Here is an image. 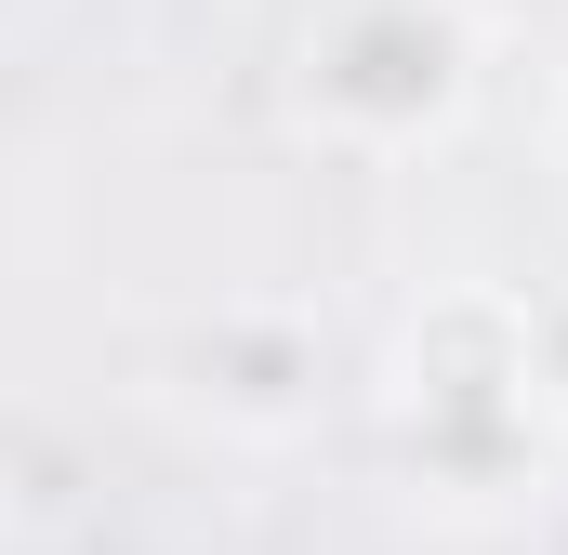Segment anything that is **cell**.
Returning <instances> with one entry per match:
<instances>
[{
	"label": "cell",
	"instance_id": "6da1fadb",
	"mask_svg": "<svg viewBox=\"0 0 568 555\" xmlns=\"http://www.w3.org/2000/svg\"><path fill=\"white\" fill-rule=\"evenodd\" d=\"M463 93H476L463 0H304V27H291V120L357 145V159L449 133Z\"/></svg>",
	"mask_w": 568,
	"mask_h": 555
},
{
	"label": "cell",
	"instance_id": "7a4b0ae2",
	"mask_svg": "<svg viewBox=\"0 0 568 555\" xmlns=\"http://www.w3.org/2000/svg\"><path fill=\"white\" fill-rule=\"evenodd\" d=\"M542 411V357H529V304H503V291H449L424 304V331L397 344V423H410V450H424L436 476H503L516 463V436Z\"/></svg>",
	"mask_w": 568,
	"mask_h": 555
},
{
	"label": "cell",
	"instance_id": "3957f363",
	"mask_svg": "<svg viewBox=\"0 0 568 555\" xmlns=\"http://www.w3.org/2000/svg\"><path fill=\"white\" fill-rule=\"evenodd\" d=\"M185 397L225 436H304L317 423V317H291V304H212L185 331Z\"/></svg>",
	"mask_w": 568,
	"mask_h": 555
},
{
	"label": "cell",
	"instance_id": "277c9868",
	"mask_svg": "<svg viewBox=\"0 0 568 555\" xmlns=\"http://www.w3.org/2000/svg\"><path fill=\"white\" fill-rule=\"evenodd\" d=\"M529 357H542V397L568 411V291H542V304H529Z\"/></svg>",
	"mask_w": 568,
	"mask_h": 555
},
{
	"label": "cell",
	"instance_id": "5b68a950",
	"mask_svg": "<svg viewBox=\"0 0 568 555\" xmlns=\"http://www.w3.org/2000/svg\"><path fill=\"white\" fill-rule=\"evenodd\" d=\"M556 159H568V120H556Z\"/></svg>",
	"mask_w": 568,
	"mask_h": 555
}]
</instances>
